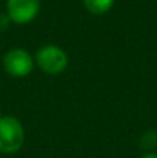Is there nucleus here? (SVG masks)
<instances>
[{"mask_svg":"<svg viewBox=\"0 0 157 158\" xmlns=\"http://www.w3.org/2000/svg\"><path fill=\"white\" fill-rule=\"evenodd\" d=\"M25 143V129L19 118L12 115L0 117V152L14 154Z\"/></svg>","mask_w":157,"mask_h":158,"instance_id":"obj_1","label":"nucleus"},{"mask_svg":"<svg viewBox=\"0 0 157 158\" xmlns=\"http://www.w3.org/2000/svg\"><path fill=\"white\" fill-rule=\"evenodd\" d=\"M34 61L45 74L59 75L68 66V55L57 45H45L36 52Z\"/></svg>","mask_w":157,"mask_h":158,"instance_id":"obj_2","label":"nucleus"},{"mask_svg":"<svg viewBox=\"0 0 157 158\" xmlns=\"http://www.w3.org/2000/svg\"><path fill=\"white\" fill-rule=\"evenodd\" d=\"M3 68L8 75L14 78L28 77L34 69V57L23 48H12L3 55Z\"/></svg>","mask_w":157,"mask_h":158,"instance_id":"obj_3","label":"nucleus"},{"mask_svg":"<svg viewBox=\"0 0 157 158\" xmlns=\"http://www.w3.org/2000/svg\"><path fill=\"white\" fill-rule=\"evenodd\" d=\"M40 11V0H6V14L15 25L33 22Z\"/></svg>","mask_w":157,"mask_h":158,"instance_id":"obj_4","label":"nucleus"},{"mask_svg":"<svg viewBox=\"0 0 157 158\" xmlns=\"http://www.w3.org/2000/svg\"><path fill=\"white\" fill-rule=\"evenodd\" d=\"M82 2L86 11H89L94 15L106 14L114 5V0H82Z\"/></svg>","mask_w":157,"mask_h":158,"instance_id":"obj_5","label":"nucleus"},{"mask_svg":"<svg viewBox=\"0 0 157 158\" xmlns=\"http://www.w3.org/2000/svg\"><path fill=\"white\" fill-rule=\"evenodd\" d=\"M140 146L146 151V152H151L154 148H157V131H148L142 135L140 138Z\"/></svg>","mask_w":157,"mask_h":158,"instance_id":"obj_6","label":"nucleus"},{"mask_svg":"<svg viewBox=\"0 0 157 158\" xmlns=\"http://www.w3.org/2000/svg\"><path fill=\"white\" fill-rule=\"evenodd\" d=\"M9 23H11V20H9L8 14L6 12H0V34L5 32L9 28Z\"/></svg>","mask_w":157,"mask_h":158,"instance_id":"obj_7","label":"nucleus"},{"mask_svg":"<svg viewBox=\"0 0 157 158\" xmlns=\"http://www.w3.org/2000/svg\"><path fill=\"white\" fill-rule=\"evenodd\" d=\"M142 158H157V154L151 151V152H146V154H145V155H143Z\"/></svg>","mask_w":157,"mask_h":158,"instance_id":"obj_8","label":"nucleus"},{"mask_svg":"<svg viewBox=\"0 0 157 158\" xmlns=\"http://www.w3.org/2000/svg\"><path fill=\"white\" fill-rule=\"evenodd\" d=\"M0 117H2V115H0Z\"/></svg>","mask_w":157,"mask_h":158,"instance_id":"obj_9","label":"nucleus"}]
</instances>
